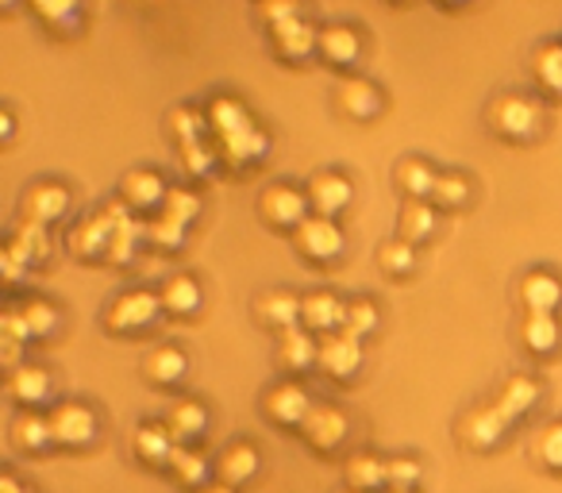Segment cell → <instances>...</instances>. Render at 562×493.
Segmentation results:
<instances>
[{
    "instance_id": "6da1fadb",
    "label": "cell",
    "mask_w": 562,
    "mask_h": 493,
    "mask_svg": "<svg viewBox=\"0 0 562 493\" xmlns=\"http://www.w3.org/2000/svg\"><path fill=\"white\" fill-rule=\"evenodd\" d=\"M485 120H490V127L505 143H531L543 132V109H539L536 97H524V93L493 97L490 109H485Z\"/></svg>"
},
{
    "instance_id": "7a4b0ae2",
    "label": "cell",
    "mask_w": 562,
    "mask_h": 493,
    "mask_svg": "<svg viewBox=\"0 0 562 493\" xmlns=\"http://www.w3.org/2000/svg\"><path fill=\"white\" fill-rule=\"evenodd\" d=\"M124 220H135L132 209H127L124 201H104L97 212H89V216H81L78 224L70 227V251L78 255V259H104L109 255V243H112V232H116Z\"/></svg>"
},
{
    "instance_id": "3957f363",
    "label": "cell",
    "mask_w": 562,
    "mask_h": 493,
    "mask_svg": "<svg viewBox=\"0 0 562 493\" xmlns=\"http://www.w3.org/2000/svg\"><path fill=\"white\" fill-rule=\"evenodd\" d=\"M47 421H50V439L63 451H86L101 436V416L86 401H55Z\"/></svg>"
},
{
    "instance_id": "277c9868",
    "label": "cell",
    "mask_w": 562,
    "mask_h": 493,
    "mask_svg": "<svg viewBox=\"0 0 562 493\" xmlns=\"http://www.w3.org/2000/svg\"><path fill=\"white\" fill-rule=\"evenodd\" d=\"M308 193L293 181H273L258 193V216L266 227H278V232H297L308 220Z\"/></svg>"
},
{
    "instance_id": "5b68a950",
    "label": "cell",
    "mask_w": 562,
    "mask_h": 493,
    "mask_svg": "<svg viewBox=\"0 0 562 493\" xmlns=\"http://www.w3.org/2000/svg\"><path fill=\"white\" fill-rule=\"evenodd\" d=\"M158 313H162V298L155 290H124L109 301L101 324L112 336H132V332H143L147 324H155Z\"/></svg>"
},
{
    "instance_id": "8992f818",
    "label": "cell",
    "mask_w": 562,
    "mask_h": 493,
    "mask_svg": "<svg viewBox=\"0 0 562 493\" xmlns=\"http://www.w3.org/2000/svg\"><path fill=\"white\" fill-rule=\"evenodd\" d=\"M293 247H297L301 259L321 262V267H324V262H331V259H339V255H344L347 235L331 216H308L305 224L293 232Z\"/></svg>"
},
{
    "instance_id": "52a82bcc",
    "label": "cell",
    "mask_w": 562,
    "mask_h": 493,
    "mask_svg": "<svg viewBox=\"0 0 562 493\" xmlns=\"http://www.w3.org/2000/svg\"><path fill=\"white\" fill-rule=\"evenodd\" d=\"M262 413L270 424H281V428H301L305 416L313 413V397L301 382H278L262 393Z\"/></svg>"
},
{
    "instance_id": "ba28073f",
    "label": "cell",
    "mask_w": 562,
    "mask_h": 493,
    "mask_svg": "<svg viewBox=\"0 0 562 493\" xmlns=\"http://www.w3.org/2000/svg\"><path fill=\"white\" fill-rule=\"evenodd\" d=\"M70 212V189L63 181H35L24 197H20V220H32V224H58V220Z\"/></svg>"
},
{
    "instance_id": "9c48e42d",
    "label": "cell",
    "mask_w": 562,
    "mask_h": 493,
    "mask_svg": "<svg viewBox=\"0 0 562 493\" xmlns=\"http://www.w3.org/2000/svg\"><path fill=\"white\" fill-rule=\"evenodd\" d=\"M347 432H351V421H347V413L339 405H313V413L301 424V439L321 455L336 451L347 439Z\"/></svg>"
},
{
    "instance_id": "30bf717a",
    "label": "cell",
    "mask_w": 562,
    "mask_h": 493,
    "mask_svg": "<svg viewBox=\"0 0 562 493\" xmlns=\"http://www.w3.org/2000/svg\"><path fill=\"white\" fill-rule=\"evenodd\" d=\"M316 367H321L331 382H351L362 367V339L347 336V332H331V336H324Z\"/></svg>"
},
{
    "instance_id": "8fae6325",
    "label": "cell",
    "mask_w": 562,
    "mask_h": 493,
    "mask_svg": "<svg viewBox=\"0 0 562 493\" xmlns=\"http://www.w3.org/2000/svg\"><path fill=\"white\" fill-rule=\"evenodd\" d=\"M166 193H170V186H166L162 173L150 170V166H135V170H127L124 178H120V201H124L132 212L162 209Z\"/></svg>"
},
{
    "instance_id": "7c38bea8",
    "label": "cell",
    "mask_w": 562,
    "mask_h": 493,
    "mask_svg": "<svg viewBox=\"0 0 562 493\" xmlns=\"http://www.w3.org/2000/svg\"><path fill=\"white\" fill-rule=\"evenodd\" d=\"M4 390H9V397L16 401L20 408H40L55 397V378H50V370L40 367V362H24V367L9 370Z\"/></svg>"
},
{
    "instance_id": "4fadbf2b",
    "label": "cell",
    "mask_w": 562,
    "mask_h": 493,
    "mask_svg": "<svg viewBox=\"0 0 562 493\" xmlns=\"http://www.w3.org/2000/svg\"><path fill=\"white\" fill-rule=\"evenodd\" d=\"M308 204L316 209V216H339V212L351 204L355 186L344 170H316L308 178Z\"/></svg>"
},
{
    "instance_id": "5bb4252c",
    "label": "cell",
    "mask_w": 562,
    "mask_h": 493,
    "mask_svg": "<svg viewBox=\"0 0 562 493\" xmlns=\"http://www.w3.org/2000/svg\"><path fill=\"white\" fill-rule=\"evenodd\" d=\"M505 432H508V421L493 405L470 408V413L459 421V439L470 447V451H493V447H501Z\"/></svg>"
},
{
    "instance_id": "9a60e30c",
    "label": "cell",
    "mask_w": 562,
    "mask_h": 493,
    "mask_svg": "<svg viewBox=\"0 0 562 493\" xmlns=\"http://www.w3.org/2000/svg\"><path fill=\"white\" fill-rule=\"evenodd\" d=\"M270 40L281 58L301 63V58H308L313 51H321V27L305 16H293V20H285V24L270 27Z\"/></svg>"
},
{
    "instance_id": "2e32d148",
    "label": "cell",
    "mask_w": 562,
    "mask_h": 493,
    "mask_svg": "<svg viewBox=\"0 0 562 493\" xmlns=\"http://www.w3.org/2000/svg\"><path fill=\"white\" fill-rule=\"evenodd\" d=\"M216 150L227 170H250V166H258L270 155V135H266V127L255 124V127H247V132L232 135V139L216 143Z\"/></svg>"
},
{
    "instance_id": "e0dca14e",
    "label": "cell",
    "mask_w": 562,
    "mask_h": 493,
    "mask_svg": "<svg viewBox=\"0 0 562 493\" xmlns=\"http://www.w3.org/2000/svg\"><path fill=\"white\" fill-rule=\"evenodd\" d=\"M173 447L178 444H173L166 421H139L132 428V455L143 467H170Z\"/></svg>"
},
{
    "instance_id": "ac0fdd59",
    "label": "cell",
    "mask_w": 562,
    "mask_h": 493,
    "mask_svg": "<svg viewBox=\"0 0 562 493\" xmlns=\"http://www.w3.org/2000/svg\"><path fill=\"white\" fill-rule=\"evenodd\" d=\"M344 316H347V301H339L331 290H313L301 298V328L316 332H344Z\"/></svg>"
},
{
    "instance_id": "d6986e66",
    "label": "cell",
    "mask_w": 562,
    "mask_h": 493,
    "mask_svg": "<svg viewBox=\"0 0 562 493\" xmlns=\"http://www.w3.org/2000/svg\"><path fill=\"white\" fill-rule=\"evenodd\" d=\"M539 397H543V390H539L536 378H531V374H513V378H505V382H501L497 397H493V408H497V413L513 424V421H524V416L539 405Z\"/></svg>"
},
{
    "instance_id": "ffe728a7",
    "label": "cell",
    "mask_w": 562,
    "mask_h": 493,
    "mask_svg": "<svg viewBox=\"0 0 562 493\" xmlns=\"http://www.w3.org/2000/svg\"><path fill=\"white\" fill-rule=\"evenodd\" d=\"M520 305L528 313H543V316H559L562 309V278L551 270H528L520 278Z\"/></svg>"
},
{
    "instance_id": "44dd1931",
    "label": "cell",
    "mask_w": 562,
    "mask_h": 493,
    "mask_svg": "<svg viewBox=\"0 0 562 493\" xmlns=\"http://www.w3.org/2000/svg\"><path fill=\"white\" fill-rule=\"evenodd\" d=\"M4 251L16 255L24 267H40V262L50 259L55 251V239L43 224H32V220H16V227L9 232V243H4Z\"/></svg>"
},
{
    "instance_id": "7402d4cb",
    "label": "cell",
    "mask_w": 562,
    "mask_h": 493,
    "mask_svg": "<svg viewBox=\"0 0 562 493\" xmlns=\"http://www.w3.org/2000/svg\"><path fill=\"white\" fill-rule=\"evenodd\" d=\"M255 316L262 328L270 332H290L301 324V298L293 290H266L262 298L255 301Z\"/></svg>"
},
{
    "instance_id": "603a6c76",
    "label": "cell",
    "mask_w": 562,
    "mask_h": 493,
    "mask_svg": "<svg viewBox=\"0 0 562 493\" xmlns=\"http://www.w3.org/2000/svg\"><path fill=\"white\" fill-rule=\"evenodd\" d=\"M336 104L347 120H374L382 112V89L370 78H344L336 89Z\"/></svg>"
},
{
    "instance_id": "cb8c5ba5",
    "label": "cell",
    "mask_w": 562,
    "mask_h": 493,
    "mask_svg": "<svg viewBox=\"0 0 562 493\" xmlns=\"http://www.w3.org/2000/svg\"><path fill=\"white\" fill-rule=\"evenodd\" d=\"M204 116H209L212 143H224V139H232V135H239V132H247V127H255V116H250V112L243 109V101H235V97H227V93L212 97L209 109H204Z\"/></svg>"
},
{
    "instance_id": "d4e9b609",
    "label": "cell",
    "mask_w": 562,
    "mask_h": 493,
    "mask_svg": "<svg viewBox=\"0 0 562 493\" xmlns=\"http://www.w3.org/2000/svg\"><path fill=\"white\" fill-rule=\"evenodd\" d=\"M258 467H262V455H258V447L250 444V439H235V444H227L224 451H220L216 459V474L224 485H247L250 478L258 474Z\"/></svg>"
},
{
    "instance_id": "484cf974",
    "label": "cell",
    "mask_w": 562,
    "mask_h": 493,
    "mask_svg": "<svg viewBox=\"0 0 562 493\" xmlns=\"http://www.w3.org/2000/svg\"><path fill=\"white\" fill-rule=\"evenodd\" d=\"M166 428H170L173 444L189 447L193 439H201L204 432H209V408H204L201 401H193V397L173 401L170 413H166Z\"/></svg>"
},
{
    "instance_id": "4316f807",
    "label": "cell",
    "mask_w": 562,
    "mask_h": 493,
    "mask_svg": "<svg viewBox=\"0 0 562 493\" xmlns=\"http://www.w3.org/2000/svg\"><path fill=\"white\" fill-rule=\"evenodd\" d=\"M316 55L328 66H355L362 55V40L351 24H324L321 27V51Z\"/></svg>"
},
{
    "instance_id": "83f0119b",
    "label": "cell",
    "mask_w": 562,
    "mask_h": 493,
    "mask_svg": "<svg viewBox=\"0 0 562 493\" xmlns=\"http://www.w3.org/2000/svg\"><path fill=\"white\" fill-rule=\"evenodd\" d=\"M316 359H321V339H313V332L308 328H290L278 336V362L285 370H308L316 367Z\"/></svg>"
},
{
    "instance_id": "f1b7e54d",
    "label": "cell",
    "mask_w": 562,
    "mask_h": 493,
    "mask_svg": "<svg viewBox=\"0 0 562 493\" xmlns=\"http://www.w3.org/2000/svg\"><path fill=\"white\" fill-rule=\"evenodd\" d=\"M186 370H189V359H186V351L181 347H173V344H162V347H155V351L143 359V378H147L150 385H178L181 378H186Z\"/></svg>"
},
{
    "instance_id": "f546056e",
    "label": "cell",
    "mask_w": 562,
    "mask_h": 493,
    "mask_svg": "<svg viewBox=\"0 0 562 493\" xmlns=\"http://www.w3.org/2000/svg\"><path fill=\"white\" fill-rule=\"evenodd\" d=\"M520 344H524V351H531V355H551V351H559V344H562V324H559V316H543V313H524V321H520Z\"/></svg>"
},
{
    "instance_id": "4dcf8cb0",
    "label": "cell",
    "mask_w": 562,
    "mask_h": 493,
    "mask_svg": "<svg viewBox=\"0 0 562 493\" xmlns=\"http://www.w3.org/2000/svg\"><path fill=\"white\" fill-rule=\"evenodd\" d=\"M158 298H162V313L193 316L196 309H201V301H204V290H201V282H196L193 274H170L162 282V290H158Z\"/></svg>"
},
{
    "instance_id": "1f68e13d",
    "label": "cell",
    "mask_w": 562,
    "mask_h": 493,
    "mask_svg": "<svg viewBox=\"0 0 562 493\" xmlns=\"http://www.w3.org/2000/svg\"><path fill=\"white\" fill-rule=\"evenodd\" d=\"M397 232L405 243H424L439 232V212L431 201H405L401 204V216H397Z\"/></svg>"
},
{
    "instance_id": "d6a6232c",
    "label": "cell",
    "mask_w": 562,
    "mask_h": 493,
    "mask_svg": "<svg viewBox=\"0 0 562 493\" xmlns=\"http://www.w3.org/2000/svg\"><path fill=\"white\" fill-rule=\"evenodd\" d=\"M12 444L27 455H40V451H47V447H55V439H50V421L43 413H35V408H20L16 421H12Z\"/></svg>"
},
{
    "instance_id": "836d02e7",
    "label": "cell",
    "mask_w": 562,
    "mask_h": 493,
    "mask_svg": "<svg viewBox=\"0 0 562 493\" xmlns=\"http://www.w3.org/2000/svg\"><path fill=\"white\" fill-rule=\"evenodd\" d=\"M166 132L178 143V150L193 147V143H201L204 135H209V116H204L196 104H173V109L166 112Z\"/></svg>"
},
{
    "instance_id": "e575fe53",
    "label": "cell",
    "mask_w": 562,
    "mask_h": 493,
    "mask_svg": "<svg viewBox=\"0 0 562 493\" xmlns=\"http://www.w3.org/2000/svg\"><path fill=\"white\" fill-rule=\"evenodd\" d=\"M344 478H347V490H359V493H374L385 485V459L374 451H355L351 459L344 462Z\"/></svg>"
},
{
    "instance_id": "d590c367",
    "label": "cell",
    "mask_w": 562,
    "mask_h": 493,
    "mask_svg": "<svg viewBox=\"0 0 562 493\" xmlns=\"http://www.w3.org/2000/svg\"><path fill=\"white\" fill-rule=\"evenodd\" d=\"M436 181H439V170L428 163V158L413 155V158H401L397 163V186L405 189L408 201H428Z\"/></svg>"
},
{
    "instance_id": "8d00e7d4",
    "label": "cell",
    "mask_w": 562,
    "mask_h": 493,
    "mask_svg": "<svg viewBox=\"0 0 562 493\" xmlns=\"http://www.w3.org/2000/svg\"><path fill=\"white\" fill-rule=\"evenodd\" d=\"M531 78L543 93H562V43L543 40L531 51Z\"/></svg>"
},
{
    "instance_id": "74e56055",
    "label": "cell",
    "mask_w": 562,
    "mask_h": 493,
    "mask_svg": "<svg viewBox=\"0 0 562 493\" xmlns=\"http://www.w3.org/2000/svg\"><path fill=\"white\" fill-rule=\"evenodd\" d=\"M170 478L178 485H186V490H204L209 485V459H204L201 451H193V447H173L170 455Z\"/></svg>"
},
{
    "instance_id": "f35d334b",
    "label": "cell",
    "mask_w": 562,
    "mask_h": 493,
    "mask_svg": "<svg viewBox=\"0 0 562 493\" xmlns=\"http://www.w3.org/2000/svg\"><path fill=\"white\" fill-rule=\"evenodd\" d=\"M201 209H204V201H201V193H196V189L170 186V193H166V201H162V209H158V216H166V220H173V224L189 227L196 216H201Z\"/></svg>"
},
{
    "instance_id": "ab89813d",
    "label": "cell",
    "mask_w": 562,
    "mask_h": 493,
    "mask_svg": "<svg viewBox=\"0 0 562 493\" xmlns=\"http://www.w3.org/2000/svg\"><path fill=\"white\" fill-rule=\"evenodd\" d=\"M474 197V181L467 178L462 170H439V181L431 189V201L439 209H462V204Z\"/></svg>"
},
{
    "instance_id": "60d3db41",
    "label": "cell",
    "mask_w": 562,
    "mask_h": 493,
    "mask_svg": "<svg viewBox=\"0 0 562 493\" xmlns=\"http://www.w3.org/2000/svg\"><path fill=\"white\" fill-rule=\"evenodd\" d=\"M378 267L390 278H408L416 270V247L401 239V235L397 239H385L382 247H378Z\"/></svg>"
},
{
    "instance_id": "b9f144b4",
    "label": "cell",
    "mask_w": 562,
    "mask_h": 493,
    "mask_svg": "<svg viewBox=\"0 0 562 493\" xmlns=\"http://www.w3.org/2000/svg\"><path fill=\"white\" fill-rule=\"evenodd\" d=\"M531 459H536L543 470L562 474V421H551L539 428L536 444H531Z\"/></svg>"
},
{
    "instance_id": "7bdbcfd3",
    "label": "cell",
    "mask_w": 562,
    "mask_h": 493,
    "mask_svg": "<svg viewBox=\"0 0 562 493\" xmlns=\"http://www.w3.org/2000/svg\"><path fill=\"white\" fill-rule=\"evenodd\" d=\"M32 12L50 27V32H74L81 20V9L74 0H35Z\"/></svg>"
},
{
    "instance_id": "ee69618b",
    "label": "cell",
    "mask_w": 562,
    "mask_h": 493,
    "mask_svg": "<svg viewBox=\"0 0 562 493\" xmlns=\"http://www.w3.org/2000/svg\"><path fill=\"white\" fill-rule=\"evenodd\" d=\"M139 243H143V224L124 220V224L112 232V243H109V255H104V262H112V267H127V262L135 259V251H139Z\"/></svg>"
},
{
    "instance_id": "f6af8a7d",
    "label": "cell",
    "mask_w": 562,
    "mask_h": 493,
    "mask_svg": "<svg viewBox=\"0 0 562 493\" xmlns=\"http://www.w3.org/2000/svg\"><path fill=\"white\" fill-rule=\"evenodd\" d=\"M424 478V467L416 455H390L385 459V485L401 493H413V485Z\"/></svg>"
},
{
    "instance_id": "bcb514c9",
    "label": "cell",
    "mask_w": 562,
    "mask_h": 493,
    "mask_svg": "<svg viewBox=\"0 0 562 493\" xmlns=\"http://www.w3.org/2000/svg\"><path fill=\"white\" fill-rule=\"evenodd\" d=\"M20 313H24V321H27V332H32V339H47L50 332L58 328V309L50 305L47 298H27L24 305H20Z\"/></svg>"
},
{
    "instance_id": "7dc6e473",
    "label": "cell",
    "mask_w": 562,
    "mask_h": 493,
    "mask_svg": "<svg viewBox=\"0 0 562 493\" xmlns=\"http://www.w3.org/2000/svg\"><path fill=\"white\" fill-rule=\"evenodd\" d=\"M378 328V305L370 298H351L347 301V316H344V332L355 339L370 336Z\"/></svg>"
},
{
    "instance_id": "c3c4849f",
    "label": "cell",
    "mask_w": 562,
    "mask_h": 493,
    "mask_svg": "<svg viewBox=\"0 0 562 493\" xmlns=\"http://www.w3.org/2000/svg\"><path fill=\"white\" fill-rule=\"evenodd\" d=\"M216 163H220L216 143L201 139V143H193V147H181V170H186L189 178H209Z\"/></svg>"
},
{
    "instance_id": "681fc988",
    "label": "cell",
    "mask_w": 562,
    "mask_h": 493,
    "mask_svg": "<svg viewBox=\"0 0 562 493\" xmlns=\"http://www.w3.org/2000/svg\"><path fill=\"white\" fill-rule=\"evenodd\" d=\"M143 239L173 251V247H181V239H186V227L173 224V220H166V216H155L150 224H143Z\"/></svg>"
},
{
    "instance_id": "f907efd6",
    "label": "cell",
    "mask_w": 562,
    "mask_h": 493,
    "mask_svg": "<svg viewBox=\"0 0 562 493\" xmlns=\"http://www.w3.org/2000/svg\"><path fill=\"white\" fill-rule=\"evenodd\" d=\"M0 339H12V344H27V339H32V332H27V321H24V313H20V305L16 309H4V313H0Z\"/></svg>"
},
{
    "instance_id": "816d5d0a",
    "label": "cell",
    "mask_w": 562,
    "mask_h": 493,
    "mask_svg": "<svg viewBox=\"0 0 562 493\" xmlns=\"http://www.w3.org/2000/svg\"><path fill=\"white\" fill-rule=\"evenodd\" d=\"M293 16H301V9L293 4V0H278V4H258V20H266L270 27H278V24H285V20H293Z\"/></svg>"
},
{
    "instance_id": "f5cc1de1",
    "label": "cell",
    "mask_w": 562,
    "mask_h": 493,
    "mask_svg": "<svg viewBox=\"0 0 562 493\" xmlns=\"http://www.w3.org/2000/svg\"><path fill=\"white\" fill-rule=\"evenodd\" d=\"M0 270H4V285H9V290H12V285L24 282V274H27V270H32V267H24V262H20L12 251H0Z\"/></svg>"
},
{
    "instance_id": "db71d44e",
    "label": "cell",
    "mask_w": 562,
    "mask_h": 493,
    "mask_svg": "<svg viewBox=\"0 0 562 493\" xmlns=\"http://www.w3.org/2000/svg\"><path fill=\"white\" fill-rule=\"evenodd\" d=\"M12 132H16V120H12V112H9V109H0V139L9 143V139H12Z\"/></svg>"
},
{
    "instance_id": "11a10c76",
    "label": "cell",
    "mask_w": 562,
    "mask_h": 493,
    "mask_svg": "<svg viewBox=\"0 0 562 493\" xmlns=\"http://www.w3.org/2000/svg\"><path fill=\"white\" fill-rule=\"evenodd\" d=\"M0 493H24V485H20V478L12 474V470L9 474H0Z\"/></svg>"
},
{
    "instance_id": "9f6ffc18",
    "label": "cell",
    "mask_w": 562,
    "mask_h": 493,
    "mask_svg": "<svg viewBox=\"0 0 562 493\" xmlns=\"http://www.w3.org/2000/svg\"><path fill=\"white\" fill-rule=\"evenodd\" d=\"M196 493H235L232 485H224V482H209L204 490H196Z\"/></svg>"
},
{
    "instance_id": "6f0895ef",
    "label": "cell",
    "mask_w": 562,
    "mask_h": 493,
    "mask_svg": "<svg viewBox=\"0 0 562 493\" xmlns=\"http://www.w3.org/2000/svg\"><path fill=\"white\" fill-rule=\"evenodd\" d=\"M339 493H359V490H339Z\"/></svg>"
},
{
    "instance_id": "680465c9",
    "label": "cell",
    "mask_w": 562,
    "mask_h": 493,
    "mask_svg": "<svg viewBox=\"0 0 562 493\" xmlns=\"http://www.w3.org/2000/svg\"><path fill=\"white\" fill-rule=\"evenodd\" d=\"M390 493H401V490H390Z\"/></svg>"
}]
</instances>
